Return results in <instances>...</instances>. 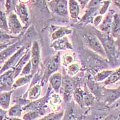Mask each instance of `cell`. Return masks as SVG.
Returning <instances> with one entry per match:
<instances>
[{"label":"cell","instance_id":"6da1fadb","mask_svg":"<svg viewBox=\"0 0 120 120\" xmlns=\"http://www.w3.org/2000/svg\"><path fill=\"white\" fill-rule=\"evenodd\" d=\"M96 35L103 46L108 58L111 61H116V58H118V53L119 52L116 48L115 38L111 34L103 33L100 31H97Z\"/></svg>","mask_w":120,"mask_h":120},{"label":"cell","instance_id":"7a4b0ae2","mask_svg":"<svg viewBox=\"0 0 120 120\" xmlns=\"http://www.w3.org/2000/svg\"><path fill=\"white\" fill-rule=\"evenodd\" d=\"M83 40L86 45L94 52L103 58H108L104 47L97 35L94 34H86L83 37Z\"/></svg>","mask_w":120,"mask_h":120},{"label":"cell","instance_id":"3957f363","mask_svg":"<svg viewBox=\"0 0 120 120\" xmlns=\"http://www.w3.org/2000/svg\"><path fill=\"white\" fill-rule=\"evenodd\" d=\"M68 0H52L48 5L55 14L60 16L66 17L68 14Z\"/></svg>","mask_w":120,"mask_h":120},{"label":"cell","instance_id":"277c9868","mask_svg":"<svg viewBox=\"0 0 120 120\" xmlns=\"http://www.w3.org/2000/svg\"><path fill=\"white\" fill-rule=\"evenodd\" d=\"M60 56L56 55L53 57L49 59L45 63V75L43 77L42 82L43 83H46L48 79L50 78L51 75L56 72L60 65Z\"/></svg>","mask_w":120,"mask_h":120},{"label":"cell","instance_id":"5b68a950","mask_svg":"<svg viewBox=\"0 0 120 120\" xmlns=\"http://www.w3.org/2000/svg\"><path fill=\"white\" fill-rule=\"evenodd\" d=\"M26 50V48L25 46H22L21 48H19L16 52L8 58V60L2 66L1 69V73H3V72L4 71L11 69L16 66V64L19 61V60H21V58L23 56Z\"/></svg>","mask_w":120,"mask_h":120},{"label":"cell","instance_id":"8992f818","mask_svg":"<svg viewBox=\"0 0 120 120\" xmlns=\"http://www.w3.org/2000/svg\"><path fill=\"white\" fill-rule=\"evenodd\" d=\"M7 21L10 33H12L14 35H17L22 32L23 26L21 22V20L16 14L14 13L9 14L7 17Z\"/></svg>","mask_w":120,"mask_h":120},{"label":"cell","instance_id":"52a82bcc","mask_svg":"<svg viewBox=\"0 0 120 120\" xmlns=\"http://www.w3.org/2000/svg\"><path fill=\"white\" fill-rule=\"evenodd\" d=\"M102 96L106 104L110 105L114 103L120 98V86L114 89L103 88Z\"/></svg>","mask_w":120,"mask_h":120},{"label":"cell","instance_id":"ba28073f","mask_svg":"<svg viewBox=\"0 0 120 120\" xmlns=\"http://www.w3.org/2000/svg\"><path fill=\"white\" fill-rule=\"evenodd\" d=\"M40 59V51L39 44L37 41H34L32 45L31 49V61L33 66L32 74L34 75L38 68Z\"/></svg>","mask_w":120,"mask_h":120},{"label":"cell","instance_id":"9c48e42d","mask_svg":"<svg viewBox=\"0 0 120 120\" xmlns=\"http://www.w3.org/2000/svg\"><path fill=\"white\" fill-rule=\"evenodd\" d=\"M102 1L103 0H91L86 6V11L82 18V21L85 22L93 18L97 10L100 7Z\"/></svg>","mask_w":120,"mask_h":120},{"label":"cell","instance_id":"30bf717a","mask_svg":"<svg viewBox=\"0 0 120 120\" xmlns=\"http://www.w3.org/2000/svg\"><path fill=\"white\" fill-rule=\"evenodd\" d=\"M15 79L14 76V69H9L4 71V73L1 75V89L3 91L4 89L10 88L13 86V81Z\"/></svg>","mask_w":120,"mask_h":120},{"label":"cell","instance_id":"8fae6325","mask_svg":"<svg viewBox=\"0 0 120 120\" xmlns=\"http://www.w3.org/2000/svg\"><path fill=\"white\" fill-rule=\"evenodd\" d=\"M51 47L56 51H64L67 49H72V45L70 43L68 38L64 37L54 40L51 44Z\"/></svg>","mask_w":120,"mask_h":120},{"label":"cell","instance_id":"7c38bea8","mask_svg":"<svg viewBox=\"0 0 120 120\" xmlns=\"http://www.w3.org/2000/svg\"><path fill=\"white\" fill-rule=\"evenodd\" d=\"M113 15L114 13L112 11H109L106 17L104 18L101 23L98 26L99 31L107 34H111Z\"/></svg>","mask_w":120,"mask_h":120},{"label":"cell","instance_id":"4fadbf2b","mask_svg":"<svg viewBox=\"0 0 120 120\" xmlns=\"http://www.w3.org/2000/svg\"><path fill=\"white\" fill-rule=\"evenodd\" d=\"M63 76L60 73L55 72L51 75L49 78V83L56 93H58L62 86L63 83Z\"/></svg>","mask_w":120,"mask_h":120},{"label":"cell","instance_id":"5bb4252c","mask_svg":"<svg viewBox=\"0 0 120 120\" xmlns=\"http://www.w3.org/2000/svg\"><path fill=\"white\" fill-rule=\"evenodd\" d=\"M30 58H31V51H30L29 49H27L25 54L23 55V56L21 58V60H19V61L16 64V66L14 67V76H15V79L18 76L19 74L21 73L24 66L29 61Z\"/></svg>","mask_w":120,"mask_h":120},{"label":"cell","instance_id":"9a60e30c","mask_svg":"<svg viewBox=\"0 0 120 120\" xmlns=\"http://www.w3.org/2000/svg\"><path fill=\"white\" fill-rule=\"evenodd\" d=\"M17 15L23 25H26L28 22L29 13L28 10L26 5L23 3H21L16 6Z\"/></svg>","mask_w":120,"mask_h":120},{"label":"cell","instance_id":"2e32d148","mask_svg":"<svg viewBox=\"0 0 120 120\" xmlns=\"http://www.w3.org/2000/svg\"><path fill=\"white\" fill-rule=\"evenodd\" d=\"M21 43L19 42L15 43L13 45H11L10 46L8 47L4 51H1V63H3L4 60H6L7 58L10 57V56L13 55L15 52L18 51L20 48Z\"/></svg>","mask_w":120,"mask_h":120},{"label":"cell","instance_id":"e0dca14e","mask_svg":"<svg viewBox=\"0 0 120 120\" xmlns=\"http://www.w3.org/2000/svg\"><path fill=\"white\" fill-rule=\"evenodd\" d=\"M111 34L115 39L120 36V15L118 13L113 15Z\"/></svg>","mask_w":120,"mask_h":120},{"label":"cell","instance_id":"ac0fdd59","mask_svg":"<svg viewBox=\"0 0 120 120\" xmlns=\"http://www.w3.org/2000/svg\"><path fill=\"white\" fill-rule=\"evenodd\" d=\"M68 12L71 19H77L80 13V6L77 0H68Z\"/></svg>","mask_w":120,"mask_h":120},{"label":"cell","instance_id":"d6986e66","mask_svg":"<svg viewBox=\"0 0 120 120\" xmlns=\"http://www.w3.org/2000/svg\"><path fill=\"white\" fill-rule=\"evenodd\" d=\"M12 91H2L0 94V105L1 108L4 110H7L9 109L10 103L11 100Z\"/></svg>","mask_w":120,"mask_h":120},{"label":"cell","instance_id":"ffe728a7","mask_svg":"<svg viewBox=\"0 0 120 120\" xmlns=\"http://www.w3.org/2000/svg\"><path fill=\"white\" fill-rule=\"evenodd\" d=\"M87 86L90 91L94 94L96 97L102 96V89L97 83V82L94 81V79H89L87 81Z\"/></svg>","mask_w":120,"mask_h":120},{"label":"cell","instance_id":"44dd1931","mask_svg":"<svg viewBox=\"0 0 120 120\" xmlns=\"http://www.w3.org/2000/svg\"><path fill=\"white\" fill-rule=\"evenodd\" d=\"M72 33V30L71 29L68 28L67 27H60L55 31L52 34V40L53 41L55 40L59 39V38H63L65 37V36L68 35V34H71Z\"/></svg>","mask_w":120,"mask_h":120},{"label":"cell","instance_id":"7402d4cb","mask_svg":"<svg viewBox=\"0 0 120 120\" xmlns=\"http://www.w3.org/2000/svg\"><path fill=\"white\" fill-rule=\"evenodd\" d=\"M120 81V67L118 68L117 69L115 70L109 76L108 79L105 80V85H109L116 83L117 82Z\"/></svg>","mask_w":120,"mask_h":120},{"label":"cell","instance_id":"603a6c76","mask_svg":"<svg viewBox=\"0 0 120 120\" xmlns=\"http://www.w3.org/2000/svg\"><path fill=\"white\" fill-rule=\"evenodd\" d=\"M33 74H30V75H25L24 76H22L21 78H19L15 81L13 85V88H17L18 87L22 86L23 85L27 84L31 81V79L33 77Z\"/></svg>","mask_w":120,"mask_h":120},{"label":"cell","instance_id":"cb8c5ba5","mask_svg":"<svg viewBox=\"0 0 120 120\" xmlns=\"http://www.w3.org/2000/svg\"><path fill=\"white\" fill-rule=\"evenodd\" d=\"M114 71L113 70H104L100 71L94 76V80L96 82H102L109 78V76Z\"/></svg>","mask_w":120,"mask_h":120},{"label":"cell","instance_id":"d4e9b609","mask_svg":"<svg viewBox=\"0 0 120 120\" xmlns=\"http://www.w3.org/2000/svg\"><path fill=\"white\" fill-rule=\"evenodd\" d=\"M41 94V86L39 84L34 85L28 92V98L30 100H36Z\"/></svg>","mask_w":120,"mask_h":120},{"label":"cell","instance_id":"484cf974","mask_svg":"<svg viewBox=\"0 0 120 120\" xmlns=\"http://www.w3.org/2000/svg\"><path fill=\"white\" fill-rule=\"evenodd\" d=\"M46 96H45V98H42L41 99L38 100H36V101H34V102L31 103L30 104H28L27 106L25 107V109L23 110H28V111H31V110H37V109L40 108L43 105L45 104L46 102Z\"/></svg>","mask_w":120,"mask_h":120},{"label":"cell","instance_id":"4316f807","mask_svg":"<svg viewBox=\"0 0 120 120\" xmlns=\"http://www.w3.org/2000/svg\"><path fill=\"white\" fill-rule=\"evenodd\" d=\"M83 93L84 91L82 89L79 88H76L74 92L73 97L76 102L80 106L82 107L84 105V98H83Z\"/></svg>","mask_w":120,"mask_h":120},{"label":"cell","instance_id":"83f0119b","mask_svg":"<svg viewBox=\"0 0 120 120\" xmlns=\"http://www.w3.org/2000/svg\"><path fill=\"white\" fill-rule=\"evenodd\" d=\"M83 98H84V105L85 106H90L94 103L95 97L94 94L90 91L88 88H85V90H84Z\"/></svg>","mask_w":120,"mask_h":120},{"label":"cell","instance_id":"f1b7e54d","mask_svg":"<svg viewBox=\"0 0 120 120\" xmlns=\"http://www.w3.org/2000/svg\"><path fill=\"white\" fill-rule=\"evenodd\" d=\"M22 111V108L21 105H16L13 106L9 109L8 111V115L11 117H19L21 115Z\"/></svg>","mask_w":120,"mask_h":120},{"label":"cell","instance_id":"f546056e","mask_svg":"<svg viewBox=\"0 0 120 120\" xmlns=\"http://www.w3.org/2000/svg\"><path fill=\"white\" fill-rule=\"evenodd\" d=\"M74 84L72 81L70 79L67 78H64L63 79V83H62V88L64 90V91L66 94L71 93L73 90Z\"/></svg>","mask_w":120,"mask_h":120},{"label":"cell","instance_id":"4dcf8cb0","mask_svg":"<svg viewBox=\"0 0 120 120\" xmlns=\"http://www.w3.org/2000/svg\"><path fill=\"white\" fill-rule=\"evenodd\" d=\"M63 115H64V112L63 111H60V112H53L46 115V116H43L42 118L40 120H61L63 118Z\"/></svg>","mask_w":120,"mask_h":120},{"label":"cell","instance_id":"1f68e13d","mask_svg":"<svg viewBox=\"0 0 120 120\" xmlns=\"http://www.w3.org/2000/svg\"><path fill=\"white\" fill-rule=\"evenodd\" d=\"M80 68H81V67L79 64L72 63L67 66V73L70 76H73L79 72Z\"/></svg>","mask_w":120,"mask_h":120},{"label":"cell","instance_id":"d6a6232c","mask_svg":"<svg viewBox=\"0 0 120 120\" xmlns=\"http://www.w3.org/2000/svg\"><path fill=\"white\" fill-rule=\"evenodd\" d=\"M41 113H40V111L38 110H31L27 113H25L23 116V120H35L37 118L40 116Z\"/></svg>","mask_w":120,"mask_h":120},{"label":"cell","instance_id":"836d02e7","mask_svg":"<svg viewBox=\"0 0 120 120\" xmlns=\"http://www.w3.org/2000/svg\"><path fill=\"white\" fill-rule=\"evenodd\" d=\"M0 25H1V30H3V31L8 33H10L7 18H6V13L3 11H1V22H0Z\"/></svg>","mask_w":120,"mask_h":120},{"label":"cell","instance_id":"e575fe53","mask_svg":"<svg viewBox=\"0 0 120 120\" xmlns=\"http://www.w3.org/2000/svg\"><path fill=\"white\" fill-rule=\"evenodd\" d=\"M61 98L59 97L58 95V94H54V95H52V98L50 99L49 105L51 106V108L53 109V108L58 107L59 105L61 104Z\"/></svg>","mask_w":120,"mask_h":120},{"label":"cell","instance_id":"d590c367","mask_svg":"<svg viewBox=\"0 0 120 120\" xmlns=\"http://www.w3.org/2000/svg\"><path fill=\"white\" fill-rule=\"evenodd\" d=\"M74 56L71 53H66L63 56V64L65 66H68L72 64L74 61Z\"/></svg>","mask_w":120,"mask_h":120},{"label":"cell","instance_id":"8d00e7d4","mask_svg":"<svg viewBox=\"0 0 120 120\" xmlns=\"http://www.w3.org/2000/svg\"><path fill=\"white\" fill-rule=\"evenodd\" d=\"M33 71V66H32L31 61L30 60L26 64V65L24 66L23 68L21 71V76H25V75H28L32 74Z\"/></svg>","mask_w":120,"mask_h":120},{"label":"cell","instance_id":"74e56055","mask_svg":"<svg viewBox=\"0 0 120 120\" xmlns=\"http://www.w3.org/2000/svg\"><path fill=\"white\" fill-rule=\"evenodd\" d=\"M111 4V1L109 0H107V1H103L101 3V6L100 7L99 9V15H104L108 11V8H109V6Z\"/></svg>","mask_w":120,"mask_h":120},{"label":"cell","instance_id":"f35d334b","mask_svg":"<svg viewBox=\"0 0 120 120\" xmlns=\"http://www.w3.org/2000/svg\"><path fill=\"white\" fill-rule=\"evenodd\" d=\"M103 20V16L101 15H98L94 17L93 19V23L95 26H99L100 24L101 23Z\"/></svg>","mask_w":120,"mask_h":120},{"label":"cell","instance_id":"ab89813d","mask_svg":"<svg viewBox=\"0 0 120 120\" xmlns=\"http://www.w3.org/2000/svg\"><path fill=\"white\" fill-rule=\"evenodd\" d=\"M77 1L79 3V4H80V6L82 7V8H83L85 6H87L88 4L91 0H77Z\"/></svg>","mask_w":120,"mask_h":120},{"label":"cell","instance_id":"60d3db41","mask_svg":"<svg viewBox=\"0 0 120 120\" xmlns=\"http://www.w3.org/2000/svg\"><path fill=\"white\" fill-rule=\"evenodd\" d=\"M13 0H6V8L7 11H8L10 9H11L12 4L13 3Z\"/></svg>","mask_w":120,"mask_h":120},{"label":"cell","instance_id":"b9f144b4","mask_svg":"<svg viewBox=\"0 0 120 120\" xmlns=\"http://www.w3.org/2000/svg\"><path fill=\"white\" fill-rule=\"evenodd\" d=\"M115 43H116V48H117L118 51V52L120 53V36L117 38V39H116V40H115Z\"/></svg>","mask_w":120,"mask_h":120},{"label":"cell","instance_id":"7bdbcfd3","mask_svg":"<svg viewBox=\"0 0 120 120\" xmlns=\"http://www.w3.org/2000/svg\"><path fill=\"white\" fill-rule=\"evenodd\" d=\"M113 3L120 10V0H113Z\"/></svg>","mask_w":120,"mask_h":120},{"label":"cell","instance_id":"ee69618b","mask_svg":"<svg viewBox=\"0 0 120 120\" xmlns=\"http://www.w3.org/2000/svg\"><path fill=\"white\" fill-rule=\"evenodd\" d=\"M116 106H120V98L119 100H118L117 101H116Z\"/></svg>","mask_w":120,"mask_h":120},{"label":"cell","instance_id":"f6af8a7d","mask_svg":"<svg viewBox=\"0 0 120 120\" xmlns=\"http://www.w3.org/2000/svg\"><path fill=\"white\" fill-rule=\"evenodd\" d=\"M20 1H21V3H26V2H28L29 0H20Z\"/></svg>","mask_w":120,"mask_h":120},{"label":"cell","instance_id":"bcb514c9","mask_svg":"<svg viewBox=\"0 0 120 120\" xmlns=\"http://www.w3.org/2000/svg\"><path fill=\"white\" fill-rule=\"evenodd\" d=\"M118 59H119V60H120V53H119V55H118Z\"/></svg>","mask_w":120,"mask_h":120},{"label":"cell","instance_id":"7dc6e473","mask_svg":"<svg viewBox=\"0 0 120 120\" xmlns=\"http://www.w3.org/2000/svg\"><path fill=\"white\" fill-rule=\"evenodd\" d=\"M118 84H119V85H120V82H119Z\"/></svg>","mask_w":120,"mask_h":120},{"label":"cell","instance_id":"c3c4849f","mask_svg":"<svg viewBox=\"0 0 120 120\" xmlns=\"http://www.w3.org/2000/svg\"><path fill=\"white\" fill-rule=\"evenodd\" d=\"M119 109H120V107H119Z\"/></svg>","mask_w":120,"mask_h":120}]
</instances>
